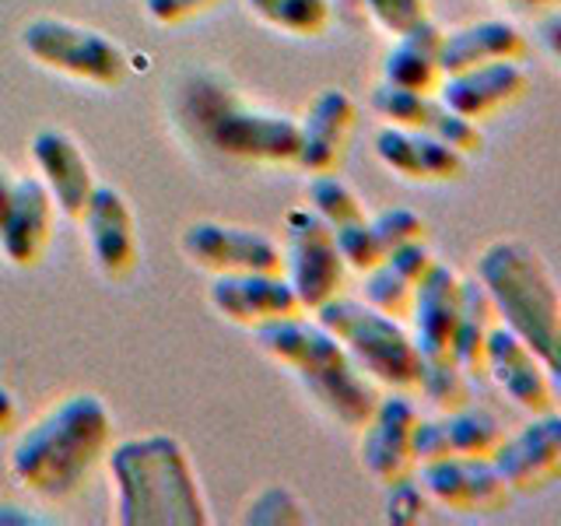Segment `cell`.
I'll list each match as a JSON object with an SVG mask.
<instances>
[{"mask_svg": "<svg viewBox=\"0 0 561 526\" xmlns=\"http://www.w3.org/2000/svg\"><path fill=\"white\" fill-rule=\"evenodd\" d=\"M113 446V411L99 393H70L14 438L8 470L18 488L46 502L78 495Z\"/></svg>", "mask_w": 561, "mask_h": 526, "instance_id": "obj_1", "label": "cell"}, {"mask_svg": "<svg viewBox=\"0 0 561 526\" xmlns=\"http://www.w3.org/2000/svg\"><path fill=\"white\" fill-rule=\"evenodd\" d=\"M110 478L119 526H207V499L186 446L151 432L110 446Z\"/></svg>", "mask_w": 561, "mask_h": 526, "instance_id": "obj_2", "label": "cell"}, {"mask_svg": "<svg viewBox=\"0 0 561 526\" xmlns=\"http://www.w3.org/2000/svg\"><path fill=\"white\" fill-rule=\"evenodd\" d=\"M253 338L263 355L291 368V376L302 382V390L316 400V408H323L344 428L365 425V418L373 414L379 400L373 379L351 362L341 341L323 323L306 320V312H298L288 316V320L256 327Z\"/></svg>", "mask_w": 561, "mask_h": 526, "instance_id": "obj_3", "label": "cell"}, {"mask_svg": "<svg viewBox=\"0 0 561 526\" xmlns=\"http://www.w3.org/2000/svg\"><path fill=\"white\" fill-rule=\"evenodd\" d=\"M478 285L495 320L508 327L534 355L558 373L561 291L543 256L523 239H495L478 256Z\"/></svg>", "mask_w": 561, "mask_h": 526, "instance_id": "obj_4", "label": "cell"}, {"mask_svg": "<svg viewBox=\"0 0 561 526\" xmlns=\"http://www.w3.org/2000/svg\"><path fill=\"white\" fill-rule=\"evenodd\" d=\"M316 312V323H323L341 347L351 355L362 373L386 386V390L417 393L421 379V355L411 341V330H403L400 320L373 309L362 298L333 295Z\"/></svg>", "mask_w": 561, "mask_h": 526, "instance_id": "obj_5", "label": "cell"}, {"mask_svg": "<svg viewBox=\"0 0 561 526\" xmlns=\"http://www.w3.org/2000/svg\"><path fill=\"white\" fill-rule=\"evenodd\" d=\"M186 116L218 155L239 162L263 165H295L298 151V119L271 110H253L221 88L197 84L186 95Z\"/></svg>", "mask_w": 561, "mask_h": 526, "instance_id": "obj_6", "label": "cell"}, {"mask_svg": "<svg viewBox=\"0 0 561 526\" xmlns=\"http://www.w3.org/2000/svg\"><path fill=\"white\" fill-rule=\"evenodd\" d=\"M18 39L39 67L99 88L123 84L130 70L127 53L113 35L67 18H32Z\"/></svg>", "mask_w": 561, "mask_h": 526, "instance_id": "obj_7", "label": "cell"}, {"mask_svg": "<svg viewBox=\"0 0 561 526\" xmlns=\"http://www.w3.org/2000/svg\"><path fill=\"white\" fill-rule=\"evenodd\" d=\"M280 256H285L280 274H285L306 312L341 295L347 267L341 260L337 239H333V228L320 215H312L309 207H291L285 215V250H280Z\"/></svg>", "mask_w": 561, "mask_h": 526, "instance_id": "obj_8", "label": "cell"}, {"mask_svg": "<svg viewBox=\"0 0 561 526\" xmlns=\"http://www.w3.org/2000/svg\"><path fill=\"white\" fill-rule=\"evenodd\" d=\"M180 250L197 271L207 274H277L285 256L280 245L245 225H225V221H193L183 228Z\"/></svg>", "mask_w": 561, "mask_h": 526, "instance_id": "obj_9", "label": "cell"}, {"mask_svg": "<svg viewBox=\"0 0 561 526\" xmlns=\"http://www.w3.org/2000/svg\"><path fill=\"white\" fill-rule=\"evenodd\" d=\"M417 403L400 393L390 390V397H379L373 414L365 418L362 432V443H358V456H362V467L373 481L379 484H393L411 478L414 470V425H417Z\"/></svg>", "mask_w": 561, "mask_h": 526, "instance_id": "obj_10", "label": "cell"}, {"mask_svg": "<svg viewBox=\"0 0 561 526\" xmlns=\"http://www.w3.org/2000/svg\"><path fill=\"white\" fill-rule=\"evenodd\" d=\"M417 484L438 505L456 513H495L508 502V484L491 456H443L417 464Z\"/></svg>", "mask_w": 561, "mask_h": 526, "instance_id": "obj_11", "label": "cell"}, {"mask_svg": "<svg viewBox=\"0 0 561 526\" xmlns=\"http://www.w3.org/2000/svg\"><path fill=\"white\" fill-rule=\"evenodd\" d=\"M368 105L386 123H393V127L438 137L460 155H478L484 148V134L478 123L456 116L435 92H408V88H393L379 81L373 88V95H368Z\"/></svg>", "mask_w": 561, "mask_h": 526, "instance_id": "obj_12", "label": "cell"}, {"mask_svg": "<svg viewBox=\"0 0 561 526\" xmlns=\"http://www.w3.org/2000/svg\"><path fill=\"white\" fill-rule=\"evenodd\" d=\"M491 464L502 473L508 491H543L561 478V418L558 411L534 414L530 425L516 435H502L491 453Z\"/></svg>", "mask_w": 561, "mask_h": 526, "instance_id": "obj_13", "label": "cell"}, {"mask_svg": "<svg viewBox=\"0 0 561 526\" xmlns=\"http://www.w3.org/2000/svg\"><path fill=\"white\" fill-rule=\"evenodd\" d=\"M460 291L463 277L449 263L432 260L421 274L411 302V341L421 362H453V333L460 320Z\"/></svg>", "mask_w": 561, "mask_h": 526, "instance_id": "obj_14", "label": "cell"}, {"mask_svg": "<svg viewBox=\"0 0 561 526\" xmlns=\"http://www.w3.org/2000/svg\"><path fill=\"white\" fill-rule=\"evenodd\" d=\"M78 225L84 228L88 245H92V260L102 277L127 281L137 271L140 245H137L134 207L116 186L95 183Z\"/></svg>", "mask_w": 561, "mask_h": 526, "instance_id": "obj_15", "label": "cell"}, {"mask_svg": "<svg viewBox=\"0 0 561 526\" xmlns=\"http://www.w3.org/2000/svg\"><path fill=\"white\" fill-rule=\"evenodd\" d=\"M207 302L221 320L256 330L263 323L288 320V316L306 312L298 295L285 281V274H215L207 288Z\"/></svg>", "mask_w": 561, "mask_h": 526, "instance_id": "obj_16", "label": "cell"}, {"mask_svg": "<svg viewBox=\"0 0 561 526\" xmlns=\"http://www.w3.org/2000/svg\"><path fill=\"white\" fill-rule=\"evenodd\" d=\"M484 373L516 408L530 414L554 411V373L502 323L491 327L484 341Z\"/></svg>", "mask_w": 561, "mask_h": 526, "instance_id": "obj_17", "label": "cell"}, {"mask_svg": "<svg viewBox=\"0 0 561 526\" xmlns=\"http://www.w3.org/2000/svg\"><path fill=\"white\" fill-rule=\"evenodd\" d=\"M358 127V102L344 88H323L298 119V151L295 165L316 175L333 172L347 155L351 134Z\"/></svg>", "mask_w": 561, "mask_h": 526, "instance_id": "obj_18", "label": "cell"}, {"mask_svg": "<svg viewBox=\"0 0 561 526\" xmlns=\"http://www.w3.org/2000/svg\"><path fill=\"white\" fill-rule=\"evenodd\" d=\"M530 92V75L519 67V60H495L460 70V75H446L438 81L435 95L443 99L456 116L478 123L508 110Z\"/></svg>", "mask_w": 561, "mask_h": 526, "instance_id": "obj_19", "label": "cell"}, {"mask_svg": "<svg viewBox=\"0 0 561 526\" xmlns=\"http://www.w3.org/2000/svg\"><path fill=\"white\" fill-rule=\"evenodd\" d=\"M32 158L35 169H39V180L49 190L53 204L64 218L81 221L88 197L95 190V172L81 145L67 130L57 127H43L32 134Z\"/></svg>", "mask_w": 561, "mask_h": 526, "instance_id": "obj_20", "label": "cell"}, {"mask_svg": "<svg viewBox=\"0 0 561 526\" xmlns=\"http://www.w3.org/2000/svg\"><path fill=\"white\" fill-rule=\"evenodd\" d=\"M53 218H57V204H53L39 175L14 180L4 221H0V253H4L11 267L28 271L46 256V245L53 239Z\"/></svg>", "mask_w": 561, "mask_h": 526, "instance_id": "obj_21", "label": "cell"}, {"mask_svg": "<svg viewBox=\"0 0 561 526\" xmlns=\"http://www.w3.org/2000/svg\"><path fill=\"white\" fill-rule=\"evenodd\" d=\"M502 421L481 408H456L438 418H417L414 425V467L443 456H491L502 443Z\"/></svg>", "mask_w": 561, "mask_h": 526, "instance_id": "obj_22", "label": "cell"}, {"mask_svg": "<svg viewBox=\"0 0 561 526\" xmlns=\"http://www.w3.org/2000/svg\"><path fill=\"white\" fill-rule=\"evenodd\" d=\"M376 155L379 162L390 169L400 180L411 183H449L460 180L467 155H460L456 148H449L446 140L417 134V130H403L386 123L382 130H376Z\"/></svg>", "mask_w": 561, "mask_h": 526, "instance_id": "obj_23", "label": "cell"}, {"mask_svg": "<svg viewBox=\"0 0 561 526\" xmlns=\"http://www.w3.org/2000/svg\"><path fill=\"white\" fill-rule=\"evenodd\" d=\"M526 49H530L526 46V35L513 22H505V18H484V22H470L463 28L443 32L438 67H443L446 78L495 60H523Z\"/></svg>", "mask_w": 561, "mask_h": 526, "instance_id": "obj_24", "label": "cell"}, {"mask_svg": "<svg viewBox=\"0 0 561 526\" xmlns=\"http://www.w3.org/2000/svg\"><path fill=\"white\" fill-rule=\"evenodd\" d=\"M432 260L435 256L425 245V239L408 242V245H400V250L386 253L373 271L362 274L365 277L362 302H368L386 316H393V320H408L411 302H414V288H417L421 274L428 271Z\"/></svg>", "mask_w": 561, "mask_h": 526, "instance_id": "obj_25", "label": "cell"}, {"mask_svg": "<svg viewBox=\"0 0 561 526\" xmlns=\"http://www.w3.org/2000/svg\"><path fill=\"white\" fill-rule=\"evenodd\" d=\"M438 43H443V28L432 18L393 35V46L382 57V81L393 88H408V92H435L438 81H443Z\"/></svg>", "mask_w": 561, "mask_h": 526, "instance_id": "obj_26", "label": "cell"}, {"mask_svg": "<svg viewBox=\"0 0 561 526\" xmlns=\"http://www.w3.org/2000/svg\"><path fill=\"white\" fill-rule=\"evenodd\" d=\"M495 309H491L484 288L478 285V277H463V291H460V320H456L453 333V362L463 368V373L484 376V341L491 327H495Z\"/></svg>", "mask_w": 561, "mask_h": 526, "instance_id": "obj_27", "label": "cell"}, {"mask_svg": "<svg viewBox=\"0 0 561 526\" xmlns=\"http://www.w3.org/2000/svg\"><path fill=\"white\" fill-rule=\"evenodd\" d=\"M242 4L253 18H260L263 25L298 35V39L323 35L333 14L330 0H242Z\"/></svg>", "mask_w": 561, "mask_h": 526, "instance_id": "obj_28", "label": "cell"}, {"mask_svg": "<svg viewBox=\"0 0 561 526\" xmlns=\"http://www.w3.org/2000/svg\"><path fill=\"white\" fill-rule=\"evenodd\" d=\"M309 210L312 215H320L330 228H341V225H351V221H362L365 218V204L355 190H351L341 175L333 172H316L309 180Z\"/></svg>", "mask_w": 561, "mask_h": 526, "instance_id": "obj_29", "label": "cell"}, {"mask_svg": "<svg viewBox=\"0 0 561 526\" xmlns=\"http://www.w3.org/2000/svg\"><path fill=\"white\" fill-rule=\"evenodd\" d=\"M417 393H425L438 411H456L470 403V376L456 362H425L421 365Z\"/></svg>", "mask_w": 561, "mask_h": 526, "instance_id": "obj_30", "label": "cell"}, {"mask_svg": "<svg viewBox=\"0 0 561 526\" xmlns=\"http://www.w3.org/2000/svg\"><path fill=\"white\" fill-rule=\"evenodd\" d=\"M368 225H373V236L379 242L382 256L400 250V245H408V242L425 239V218L411 207H382L368 218Z\"/></svg>", "mask_w": 561, "mask_h": 526, "instance_id": "obj_31", "label": "cell"}, {"mask_svg": "<svg viewBox=\"0 0 561 526\" xmlns=\"http://www.w3.org/2000/svg\"><path fill=\"white\" fill-rule=\"evenodd\" d=\"M302 519H306V508H302V502H298L295 491H288L285 484L263 488L242 516V523H285V526L302 523Z\"/></svg>", "mask_w": 561, "mask_h": 526, "instance_id": "obj_32", "label": "cell"}, {"mask_svg": "<svg viewBox=\"0 0 561 526\" xmlns=\"http://www.w3.org/2000/svg\"><path fill=\"white\" fill-rule=\"evenodd\" d=\"M368 18L390 35L408 32L411 25L428 18V0H362Z\"/></svg>", "mask_w": 561, "mask_h": 526, "instance_id": "obj_33", "label": "cell"}, {"mask_svg": "<svg viewBox=\"0 0 561 526\" xmlns=\"http://www.w3.org/2000/svg\"><path fill=\"white\" fill-rule=\"evenodd\" d=\"M386 488H390V495H386V519L397 523V526H411V523L425 519L428 499H425V491H421V484L403 478V481H393Z\"/></svg>", "mask_w": 561, "mask_h": 526, "instance_id": "obj_34", "label": "cell"}, {"mask_svg": "<svg viewBox=\"0 0 561 526\" xmlns=\"http://www.w3.org/2000/svg\"><path fill=\"white\" fill-rule=\"evenodd\" d=\"M215 4H221V0H145V11L158 25H183Z\"/></svg>", "mask_w": 561, "mask_h": 526, "instance_id": "obj_35", "label": "cell"}, {"mask_svg": "<svg viewBox=\"0 0 561 526\" xmlns=\"http://www.w3.org/2000/svg\"><path fill=\"white\" fill-rule=\"evenodd\" d=\"M14 418H18V400L8 386H0V432H8L14 425Z\"/></svg>", "mask_w": 561, "mask_h": 526, "instance_id": "obj_36", "label": "cell"}, {"mask_svg": "<svg viewBox=\"0 0 561 526\" xmlns=\"http://www.w3.org/2000/svg\"><path fill=\"white\" fill-rule=\"evenodd\" d=\"M11 186H14L11 172L0 165V221H4V210H8V201H11Z\"/></svg>", "mask_w": 561, "mask_h": 526, "instance_id": "obj_37", "label": "cell"}, {"mask_svg": "<svg viewBox=\"0 0 561 526\" xmlns=\"http://www.w3.org/2000/svg\"><path fill=\"white\" fill-rule=\"evenodd\" d=\"M505 4H519V8H554L558 0H505Z\"/></svg>", "mask_w": 561, "mask_h": 526, "instance_id": "obj_38", "label": "cell"}]
</instances>
